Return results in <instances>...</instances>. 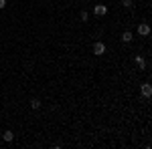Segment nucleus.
I'll return each mask as SVG.
<instances>
[{
  "label": "nucleus",
  "mask_w": 152,
  "mask_h": 149,
  "mask_svg": "<svg viewBox=\"0 0 152 149\" xmlns=\"http://www.w3.org/2000/svg\"><path fill=\"white\" fill-rule=\"evenodd\" d=\"M122 42H132V32H130V30L122 32Z\"/></svg>",
  "instance_id": "6"
},
{
  "label": "nucleus",
  "mask_w": 152,
  "mask_h": 149,
  "mask_svg": "<svg viewBox=\"0 0 152 149\" xmlns=\"http://www.w3.org/2000/svg\"><path fill=\"white\" fill-rule=\"evenodd\" d=\"M2 139H4V141H8V143H10L12 139H14V133H12L10 129H8V131H4V133H2Z\"/></svg>",
  "instance_id": "5"
},
{
  "label": "nucleus",
  "mask_w": 152,
  "mask_h": 149,
  "mask_svg": "<svg viewBox=\"0 0 152 149\" xmlns=\"http://www.w3.org/2000/svg\"><path fill=\"white\" fill-rule=\"evenodd\" d=\"M138 35H140V36H148V35H150V24L140 22V24H138Z\"/></svg>",
  "instance_id": "2"
},
{
  "label": "nucleus",
  "mask_w": 152,
  "mask_h": 149,
  "mask_svg": "<svg viewBox=\"0 0 152 149\" xmlns=\"http://www.w3.org/2000/svg\"><path fill=\"white\" fill-rule=\"evenodd\" d=\"M79 18H81L83 22H85V20H87V18H89V14H87V12H81V14H79Z\"/></svg>",
  "instance_id": "10"
},
{
  "label": "nucleus",
  "mask_w": 152,
  "mask_h": 149,
  "mask_svg": "<svg viewBox=\"0 0 152 149\" xmlns=\"http://www.w3.org/2000/svg\"><path fill=\"white\" fill-rule=\"evenodd\" d=\"M142 95H144L146 99L152 95V85H150V83H144V85H142Z\"/></svg>",
  "instance_id": "4"
},
{
  "label": "nucleus",
  "mask_w": 152,
  "mask_h": 149,
  "mask_svg": "<svg viewBox=\"0 0 152 149\" xmlns=\"http://www.w3.org/2000/svg\"><path fill=\"white\" fill-rule=\"evenodd\" d=\"M91 50H94V55L99 57V55H104V53H105V45H104V42H95V45L91 46Z\"/></svg>",
  "instance_id": "3"
},
{
  "label": "nucleus",
  "mask_w": 152,
  "mask_h": 149,
  "mask_svg": "<svg viewBox=\"0 0 152 149\" xmlns=\"http://www.w3.org/2000/svg\"><path fill=\"white\" fill-rule=\"evenodd\" d=\"M136 65H138L140 69H146V60H144V57H136Z\"/></svg>",
  "instance_id": "7"
},
{
  "label": "nucleus",
  "mask_w": 152,
  "mask_h": 149,
  "mask_svg": "<svg viewBox=\"0 0 152 149\" xmlns=\"http://www.w3.org/2000/svg\"><path fill=\"white\" fill-rule=\"evenodd\" d=\"M122 6H124V8H132L134 2H132V0H122Z\"/></svg>",
  "instance_id": "9"
},
{
  "label": "nucleus",
  "mask_w": 152,
  "mask_h": 149,
  "mask_svg": "<svg viewBox=\"0 0 152 149\" xmlns=\"http://www.w3.org/2000/svg\"><path fill=\"white\" fill-rule=\"evenodd\" d=\"M94 14L95 16H105V14H107V6H105V4H95Z\"/></svg>",
  "instance_id": "1"
},
{
  "label": "nucleus",
  "mask_w": 152,
  "mask_h": 149,
  "mask_svg": "<svg viewBox=\"0 0 152 149\" xmlns=\"http://www.w3.org/2000/svg\"><path fill=\"white\" fill-rule=\"evenodd\" d=\"M2 8H6V0H0V10Z\"/></svg>",
  "instance_id": "11"
},
{
  "label": "nucleus",
  "mask_w": 152,
  "mask_h": 149,
  "mask_svg": "<svg viewBox=\"0 0 152 149\" xmlns=\"http://www.w3.org/2000/svg\"><path fill=\"white\" fill-rule=\"evenodd\" d=\"M31 107H33V109H41V101H39V99H33V101H31Z\"/></svg>",
  "instance_id": "8"
}]
</instances>
